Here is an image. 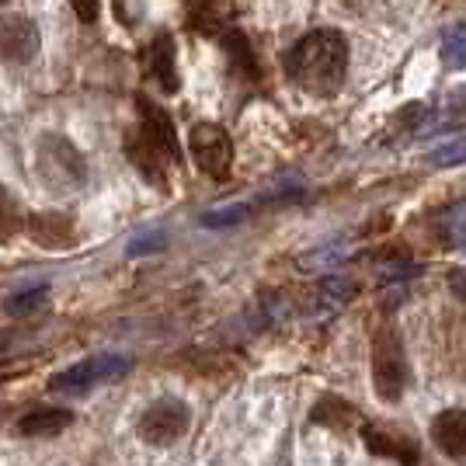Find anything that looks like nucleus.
<instances>
[{"mask_svg": "<svg viewBox=\"0 0 466 466\" xmlns=\"http://www.w3.org/2000/svg\"><path fill=\"white\" fill-rule=\"evenodd\" d=\"M164 248H167V237L157 230V233H150V237H137V240L129 244V254L139 258V254H154V251H164Z\"/></svg>", "mask_w": 466, "mask_h": 466, "instance_id": "bb28decb", "label": "nucleus"}, {"mask_svg": "<svg viewBox=\"0 0 466 466\" xmlns=\"http://www.w3.org/2000/svg\"><path fill=\"white\" fill-rule=\"evenodd\" d=\"M150 74L154 80L167 91V95H177L181 87V77H177V56H175V39L167 32H160L150 46Z\"/></svg>", "mask_w": 466, "mask_h": 466, "instance_id": "9d476101", "label": "nucleus"}, {"mask_svg": "<svg viewBox=\"0 0 466 466\" xmlns=\"http://www.w3.org/2000/svg\"><path fill=\"white\" fill-rule=\"evenodd\" d=\"M95 383H97L95 362H91V359H84V362H77V366L56 372V376H53V383H49V390H56V393H84V390L95 387Z\"/></svg>", "mask_w": 466, "mask_h": 466, "instance_id": "dca6fc26", "label": "nucleus"}, {"mask_svg": "<svg viewBox=\"0 0 466 466\" xmlns=\"http://www.w3.org/2000/svg\"><path fill=\"white\" fill-rule=\"evenodd\" d=\"M251 216V206H244V202H237V206H223V209H209V213L202 216V227H209V230H223V227H237V223H244Z\"/></svg>", "mask_w": 466, "mask_h": 466, "instance_id": "5701e85b", "label": "nucleus"}, {"mask_svg": "<svg viewBox=\"0 0 466 466\" xmlns=\"http://www.w3.org/2000/svg\"><path fill=\"white\" fill-rule=\"evenodd\" d=\"M383 282L387 286H408L410 279H418L421 275V265H414V261H408V258H400V261H390V265H383Z\"/></svg>", "mask_w": 466, "mask_h": 466, "instance_id": "393cba45", "label": "nucleus"}, {"mask_svg": "<svg viewBox=\"0 0 466 466\" xmlns=\"http://www.w3.org/2000/svg\"><path fill=\"white\" fill-rule=\"evenodd\" d=\"M70 7H74L80 25H95L97 21V0H70Z\"/></svg>", "mask_w": 466, "mask_h": 466, "instance_id": "cd10ccee", "label": "nucleus"}, {"mask_svg": "<svg viewBox=\"0 0 466 466\" xmlns=\"http://www.w3.org/2000/svg\"><path fill=\"white\" fill-rule=\"evenodd\" d=\"M25 230H28V237H32L39 248H49V251H66V248L77 244V223H74V216H66V213L28 216Z\"/></svg>", "mask_w": 466, "mask_h": 466, "instance_id": "6e6552de", "label": "nucleus"}, {"mask_svg": "<svg viewBox=\"0 0 466 466\" xmlns=\"http://www.w3.org/2000/svg\"><path fill=\"white\" fill-rule=\"evenodd\" d=\"M351 418V404L349 400H338V397H324L317 408H313V421L328 428H341Z\"/></svg>", "mask_w": 466, "mask_h": 466, "instance_id": "412c9836", "label": "nucleus"}, {"mask_svg": "<svg viewBox=\"0 0 466 466\" xmlns=\"http://www.w3.org/2000/svg\"><path fill=\"white\" fill-rule=\"evenodd\" d=\"M439 56L446 70H466V25H446L442 28V39H439Z\"/></svg>", "mask_w": 466, "mask_h": 466, "instance_id": "4468645a", "label": "nucleus"}, {"mask_svg": "<svg viewBox=\"0 0 466 466\" xmlns=\"http://www.w3.org/2000/svg\"><path fill=\"white\" fill-rule=\"evenodd\" d=\"M46 299H49V289H46V286L15 292V296L7 299V313H11V317H32V313H39L42 307H46Z\"/></svg>", "mask_w": 466, "mask_h": 466, "instance_id": "aec40b11", "label": "nucleus"}, {"mask_svg": "<svg viewBox=\"0 0 466 466\" xmlns=\"http://www.w3.org/2000/svg\"><path fill=\"white\" fill-rule=\"evenodd\" d=\"M351 296H355V282H349V279H324L320 289H317V310L313 313L330 317L334 310H341Z\"/></svg>", "mask_w": 466, "mask_h": 466, "instance_id": "2eb2a0df", "label": "nucleus"}, {"mask_svg": "<svg viewBox=\"0 0 466 466\" xmlns=\"http://www.w3.org/2000/svg\"><path fill=\"white\" fill-rule=\"evenodd\" d=\"M74 421V410L66 408H35L18 418V431L28 439H53Z\"/></svg>", "mask_w": 466, "mask_h": 466, "instance_id": "f8f14e48", "label": "nucleus"}, {"mask_svg": "<svg viewBox=\"0 0 466 466\" xmlns=\"http://www.w3.org/2000/svg\"><path fill=\"white\" fill-rule=\"evenodd\" d=\"M286 74L310 95H338V87L349 77V42H345V35L338 28H313V32H307L289 49Z\"/></svg>", "mask_w": 466, "mask_h": 466, "instance_id": "f257e3e1", "label": "nucleus"}, {"mask_svg": "<svg viewBox=\"0 0 466 466\" xmlns=\"http://www.w3.org/2000/svg\"><path fill=\"white\" fill-rule=\"evenodd\" d=\"M362 439H366V449L372 456H387V460H397L404 466L418 463V442H410L408 435H390V431H380V428H366Z\"/></svg>", "mask_w": 466, "mask_h": 466, "instance_id": "9b49d317", "label": "nucleus"}, {"mask_svg": "<svg viewBox=\"0 0 466 466\" xmlns=\"http://www.w3.org/2000/svg\"><path fill=\"white\" fill-rule=\"evenodd\" d=\"M137 112H139V118H143V122H139L143 137L154 143L164 160H175V164H181V139H177L175 118L167 116L160 105L147 101V97H137Z\"/></svg>", "mask_w": 466, "mask_h": 466, "instance_id": "423d86ee", "label": "nucleus"}, {"mask_svg": "<svg viewBox=\"0 0 466 466\" xmlns=\"http://www.w3.org/2000/svg\"><path fill=\"white\" fill-rule=\"evenodd\" d=\"M428 164L431 167H460V164H466V137H456L442 143V147H435L428 154Z\"/></svg>", "mask_w": 466, "mask_h": 466, "instance_id": "4be33fe9", "label": "nucleus"}, {"mask_svg": "<svg viewBox=\"0 0 466 466\" xmlns=\"http://www.w3.org/2000/svg\"><path fill=\"white\" fill-rule=\"evenodd\" d=\"M188 154H192L195 167L202 175L223 181L233 167V139L223 126L198 122V126H192V133H188Z\"/></svg>", "mask_w": 466, "mask_h": 466, "instance_id": "20e7f679", "label": "nucleus"}, {"mask_svg": "<svg viewBox=\"0 0 466 466\" xmlns=\"http://www.w3.org/2000/svg\"><path fill=\"white\" fill-rule=\"evenodd\" d=\"M39 53V25L25 15L0 18V63H28Z\"/></svg>", "mask_w": 466, "mask_h": 466, "instance_id": "0eeeda50", "label": "nucleus"}, {"mask_svg": "<svg viewBox=\"0 0 466 466\" xmlns=\"http://www.w3.org/2000/svg\"><path fill=\"white\" fill-rule=\"evenodd\" d=\"M349 244L345 240H330V244H320V248H313V251H307L303 258H299V268L303 272H328V268H334V265H341L345 258H349Z\"/></svg>", "mask_w": 466, "mask_h": 466, "instance_id": "f3484780", "label": "nucleus"}, {"mask_svg": "<svg viewBox=\"0 0 466 466\" xmlns=\"http://www.w3.org/2000/svg\"><path fill=\"white\" fill-rule=\"evenodd\" d=\"M439 230L452 248L466 251V202H456L446 213H439Z\"/></svg>", "mask_w": 466, "mask_h": 466, "instance_id": "a211bd4d", "label": "nucleus"}, {"mask_svg": "<svg viewBox=\"0 0 466 466\" xmlns=\"http://www.w3.org/2000/svg\"><path fill=\"white\" fill-rule=\"evenodd\" d=\"M372 387L383 400H400L408 390V359L404 341L393 328L380 330L372 341Z\"/></svg>", "mask_w": 466, "mask_h": 466, "instance_id": "7ed1b4c3", "label": "nucleus"}, {"mask_svg": "<svg viewBox=\"0 0 466 466\" xmlns=\"http://www.w3.org/2000/svg\"><path fill=\"white\" fill-rule=\"evenodd\" d=\"M126 157L137 164L139 175L147 177V181H154L157 188H167V181H164V157H160V150L150 139L143 137V129L126 139Z\"/></svg>", "mask_w": 466, "mask_h": 466, "instance_id": "ddd939ff", "label": "nucleus"}, {"mask_svg": "<svg viewBox=\"0 0 466 466\" xmlns=\"http://www.w3.org/2000/svg\"><path fill=\"white\" fill-rule=\"evenodd\" d=\"M35 167H39L42 185L53 195L77 192L87 181V160L77 147L59 133H42L35 143Z\"/></svg>", "mask_w": 466, "mask_h": 466, "instance_id": "f03ea898", "label": "nucleus"}, {"mask_svg": "<svg viewBox=\"0 0 466 466\" xmlns=\"http://www.w3.org/2000/svg\"><path fill=\"white\" fill-rule=\"evenodd\" d=\"M431 439L452 460H466V410L446 408L431 421Z\"/></svg>", "mask_w": 466, "mask_h": 466, "instance_id": "1a4fd4ad", "label": "nucleus"}, {"mask_svg": "<svg viewBox=\"0 0 466 466\" xmlns=\"http://www.w3.org/2000/svg\"><path fill=\"white\" fill-rule=\"evenodd\" d=\"M188 421H192L188 404L167 397V400H157V404L143 410L137 431L147 446H171V442H177L188 431Z\"/></svg>", "mask_w": 466, "mask_h": 466, "instance_id": "39448f33", "label": "nucleus"}, {"mask_svg": "<svg viewBox=\"0 0 466 466\" xmlns=\"http://www.w3.org/2000/svg\"><path fill=\"white\" fill-rule=\"evenodd\" d=\"M223 46L230 49L233 63H240V70H244L248 77H254V56H251V46H248V39H244L240 32H230V35L223 39Z\"/></svg>", "mask_w": 466, "mask_h": 466, "instance_id": "a878e982", "label": "nucleus"}, {"mask_svg": "<svg viewBox=\"0 0 466 466\" xmlns=\"http://www.w3.org/2000/svg\"><path fill=\"white\" fill-rule=\"evenodd\" d=\"M95 372H97V383H112L118 376L133 370V359L129 355H95Z\"/></svg>", "mask_w": 466, "mask_h": 466, "instance_id": "b1692460", "label": "nucleus"}, {"mask_svg": "<svg viewBox=\"0 0 466 466\" xmlns=\"http://www.w3.org/2000/svg\"><path fill=\"white\" fill-rule=\"evenodd\" d=\"M446 282H449V289H452L456 299H466V268H452Z\"/></svg>", "mask_w": 466, "mask_h": 466, "instance_id": "c85d7f7f", "label": "nucleus"}, {"mask_svg": "<svg viewBox=\"0 0 466 466\" xmlns=\"http://www.w3.org/2000/svg\"><path fill=\"white\" fill-rule=\"evenodd\" d=\"M28 219H21V209L18 202L11 198V192L0 185V244H11L15 237L21 233V227H25Z\"/></svg>", "mask_w": 466, "mask_h": 466, "instance_id": "6ab92c4d", "label": "nucleus"}]
</instances>
